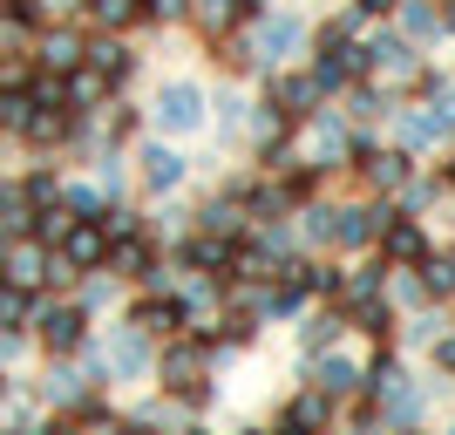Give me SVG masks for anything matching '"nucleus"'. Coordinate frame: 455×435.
<instances>
[{
	"instance_id": "nucleus-37",
	"label": "nucleus",
	"mask_w": 455,
	"mask_h": 435,
	"mask_svg": "<svg viewBox=\"0 0 455 435\" xmlns=\"http://www.w3.org/2000/svg\"><path fill=\"white\" fill-rule=\"evenodd\" d=\"M7 246H14V238H7V231H0V259H7Z\"/></svg>"
},
{
	"instance_id": "nucleus-17",
	"label": "nucleus",
	"mask_w": 455,
	"mask_h": 435,
	"mask_svg": "<svg viewBox=\"0 0 455 435\" xmlns=\"http://www.w3.org/2000/svg\"><path fill=\"white\" fill-rule=\"evenodd\" d=\"M313 102H320L313 76H279V82H272V109H279L285 123H306V116H313Z\"/></svg>"
},
{
	"instance_id": "nucleus-22",
	"label": "nucleus",
	"mask_w": 455,
	"mask_h": 435,
	"mask_svg": "<svg viewBox=\"0 0 455 435\" xmlns=\"http://www.w3.org/2000/svg\"><path fill=\"white\" fill-rule=\"evenodd\" d=\"M190 14H197V28H204V35H231L251 7H245V0H190Z\"/></svg>"
},
{
	"instance_id": "nucleus-4",
	"label": "nucleus",
	"mask_w": 455,
	"mask_h": 435,
	"mask_svg": "<svg viewBox=\"0 0 455 435\" xmlns=\"http://www.w3.org/2000/svg\"><path fill=\"white\" fill-rule=\"evenodd\" d=\"M150 367H156V347L143 341L130 320H123V326L109 334V347H102V375H109V381H143Z\"/></svg>"
},
{
	"instance_id": "nucleus-34",
	"label": "nucleus",
	"mask_w": 455,
	"mask_h": 435,
	"mask_svg": "<svg viewBox=\"0 0 455 435\" xmlns=\"http://www.w3.org/2000/svg\"><path fill=\"white\" fill-rule=\"evenodd\" d=\"M116 435H156V422H150V415H136V422H123Z\"/></svg>"
},
{
	"instance_id": "nucleus-5",
	"label": "nucleus",
	"mask_w": 455,
	"mask_h": 435,
	"mask_svg": "<svg viewBox=\"0 0 455 435\" xmlns=\"http://www.w3.org/2000/svg\"><path fill=\"white\" fill-rule=\"evenodd\" d=\"M150 109H156V123H164L171 136H190L197 123H204V89H197V82H164Z\"/></svg>"
},
{
	"instance_id": "nucleus-28",
	"label": "nucleus",
	"mask_w": 455,
	"mask_h": 435,
	"mask_svg": "<svg viewBox=\"0 0 455 435\" xmlns=\"http://www.w3.org/2000/svg\"><path fill=\"white\" fill-rule=\"evenodd\" d=\"M401 28H408V41L435 35V28H442V7H428V0H415V7H401Z\"/></svg>"
},
{
	"instance_id": "nucleus-25",
	"label": "nucleus",
	"mask_w": 455,
	"mask_h": 435,
	"mask_svg": "<svg viewBox=\"0 0 455 435\" xmlns=\"http://www.w3.org/2000/svg\"><path fill=\"white\" fill-rule=\"evenodd\" d=\"M89 14L109 28V35H123V28H136L143 20V0H89Z\"/></svg>"
},
{
	"instance_id": "nucleus-13",
	"label": "nucleus",
	"mask_w": 455,
	"mask_h": 435,
	"mask_svg": "<svg viewBox=\"0 0 455 435\" xmlns=\"http://www.w3.org/2000/svg\"><path fill=\"white\" fill-rule=\"evenodd\" d=\"M150 265H156V246L150 238H143V231H136V238H109V259H102V272H109V279H150Z\"/></svg>"
},
{
	"instance_id": "nucleus-31",
	"label": "nucleus",
	"mask_w": 455,
	"mask_h": 435,
	"mask_svg": "<svg viewBox=\"0 0 455 435\" xmlns=\"http://www.w3.org/2000/svg\"><path fill=\"white\" fill-rule=\"evenodd\" d=\"M82 313H95V306H109V279H89V286H82Z\"/></svg>"
},
{
	"instance_id": "nucleus-33",
	"label": "nucleus",
	"mask_w": 455,
	"mask_h": 435,
	"mask_svg": "<svg viewBox=\"0 0 455 435\" xmlns=\"http://www.w3.org/2000/svg\"><path fill=\"white\" fill-rule=\"evenodd\" d=\"M435 367H449V375H455V326H449V334L435 341Z\"/></svg>"
},
{
	"instance_id": "nucleus-42",
	"label": "nucleus",
	"mask_w": 455,
	"mask_h": 435,
	"mask_svg": "<svg viewBox=\"0 0 455 435\" xmlns=\"http://www.w3.org/2000/svg\"><path fill=\"white\" fill-rule=\"evenodd\" d=\"M0 388H7V375H0Z\"/></svg>"
},
{
	"instance_id": "nucleus-21",
	"label": "nucleus",
	"mask_w": 455,
	"mask_h": 435,
	"mask_svg": "<svg viewBox=\"0 0 455 435\" xmlns=\"http://www.w3.org/2000/svg\"><path fill=\"white\" fill-rule=\"evenodd\" d=\"M340 334H347V313H340V306H326V313H313V320L299 326V347H306V354H326V347H340Z\"/></svg>"
},
{
	"instance_id": "nucleus-11",
	"label": "nucleus",
	"mask_w": 455,
	"mask_h": 435,
	"mask_svg": "<svg viewBox=\"0 0 455 435\" xmlns=\"http://www.w3.org/2000/svg\"><path fill=\"white\" fill-rule=\"evenodd\" d=\"M82 68H89L102 89H123V82L136 76V55L123 48V41H89V48H82Z\"/></svg>"
},
{
	"instance_id": "nucleus-1",
	"label": "nucleus",
	"mask_w": 455,
	"mask_h": 435,
	"mask_svg": "<svg viewBox=\"0 0 455 435\" xmlns=\"http://www.w3.org/2000/svg\"><path fill=\"white\" fill-rule=\"evenodd\" d=\"M387 218H395L387 205H313L306 211V231H313L320 246H333V252H361V246L380 238Z\"/></svg>"
},
{
	"instance_id": "nucleus-2",
	"label": "nucleus",
	"mask_w": 455,
	"mask_h": 435,
	"mask_svg": "<svg viewBox=\"0 0 455 435\" xmlns=\"http://www.w3.org/2000/svg\"><path fill=\"white\" fill-rule=\"evenodd\" d=\"M204 367H211V347L197 341V334H177V341H164V354H156L150 375L164 381V395H171V401L197 408V401L211 395V388H204Z\"/></svg>"
},
{
	"instance_id": "nucleus-14",
	"label": "nucleus",
	"mask_w": 455,
	"mask_h": 435,
	"mask_svg": "<svg viewBox=\"0 0 455 435\" xmlns=\"http://www.w3.org/2000/svg\"><path fill=\"white\" fill-rule=\"evenodd\" d=\"M130 326L143 334V341H177V334H184V320H177V293H171V300H156V293H150V300H136Z\"/></svg>"
},
{
	"instance_id": "nucleus-26",
	"label": "nucleus",
	"mask_w": 455,
	"mask_h": 435,
	"mask_svg": "<svg viewBox=\"0 0 455 435\" xmlns=\"http://www.w3.org/2000/svg\"><path fill=\"white\" fill-rule=\"evenodd\" d=\"M347 150H354V143H347V130L320 116V123H313V157H320V164H340Z\"/></svg>"
},
{
	"instance_id": "nucleus-24",
	"label": "nucleus",
	"mask_w": 455,
	"mask_h": 435,
	"mask_svg": "<svg viewBox=\"0 0 455 435\" xmlns=\"http://www.w3.org/2000/svg\"><path fill=\"white\" fill-rule=\"evenodd\" d=\"M449 136V123H442L435 109H415V116H401V143L408 150H428V143H442Z\"/></svg>"
},
{
	"instance_id": "nucleus-15",
	"label": "nucleus",
	"mask_w": 455,
	"mask_h": 435,
	"mask_svg": "<svg viewBox=\"0 0 455 435\" xmlns=\"http://www.w3.org/2000/svg\"><path fill=\"white\" fill-rule=\"evenodd\" d=\"M136 164H143V190H177V184L190 177V164L171 150V143H143V157H136Z\"/></svg>"
},
{
	"instance_id": "nucleus-41",
	"label": "nucleus",
	"mask_w": 455,
	"mask_h": 435,
	"mask_svg": "<svg viewBox=\"0 0 455 435\" xmlns=\"http://www.w3.org/2000/svg\"><path fill=\"white\" fill-rule=\"evenodd\" d=\"M442 435H455V422H449V429H442Z\"/></svg>"
},
{
	"instance_id": "nucleus-35",
	"label": "nucleus",
	"mask_w": 455,
	"mask_h": 435,
	"mask_svg": "<svg viewBox=\"0 0 455 435\" xmlns=\"http://www.w3.org/2000/svg\"><path fill=\"white\" fill-rule=\"evenodd\" d=\"M387 7H401V0H361V14H387Z\"/></svg>"
},
{
	"instance_id": "nucleus-36",
	"label": "nucleus",
	"mask_w": 455,
	"mask_h": 435,
	"mask_svg": "<svg viewBox=\"0 0 455 435\" xmlns=\"http://www.w3.org/2000/svg\"><path fill=\"white\" fill-rule=\"evenodd\" d=\"M442 28H455V0H449V7H442Z\"/></svg>"
},
{
	"instance_id": "nucleus-39",
	"label": "nucleus",
	"mask_w": 455,
	"mask_h": 435,
	"mask_svg": "<svg viewBox=\"0 0 455 435\" xmlns=\"http://www.w3.org/2000/svg\"><path fill=\"white\" fill-rule=\"evenodd\" d=\"M245 7H266V0H245Z\"/></svg>"
},
{
	"instance_id": "nucleus-20",
	"label": "nucleus",
	"mask_w": 455,
	"mask_h": 435,
	"mask_svg": "<svg viewBox=\"0 0 455 435\" xmlns=\"http://www.w3.org/2000/svg\"><path fill=\"white\" fill-rule=\"evenodd\" d=\"M347 326H361L367 341H395V306H387V293H380V300H367V306H347Z\"/></svg>"
},
{
	"instance_id": "nucleus-38",
	"label": "nucleus",
	"mask_w": 455,
	"mask_h": 435,
	"mask_svg": "<svg viewBox=\"0 0 455 435\" xmlns=\"http://www.w3.org/2000/svg\"><path fill=\"white\" fill-rule=\"evenodd\" d=\"M238 435H266V429H238Z\"/></svg>"
},
{
	"instance_id": "nucleus-9",
	"label": "nucleus",
	"mask_w": 455,
	"mask_h": 435,
	"mask_svg": "<svg viewBox=\"0 0 455 435\" xmlns=\"http://www.w3.org/2000/svg\"><path fill=\"white\" fill-rule=\"evenodd\" d=\"M374 246H380V265H395V272H401V265H415L421 252H428V231H421L415 218H401V211H395V218L380 225Z\"/></svg>"
},
{
	"instance_id": "nucleus-27",
	"label": "nucleus",
	"mask_w": 455,
	"mask_h": 435,
	"mask_svg": "<svg viewBox=\"0 0 455 435\" xmlns=\"http://www.w3.org/2000/svg\"><path fill=\"white\" fill-rule=\"evenodd\" d=\"M20 197H28V211L61 205V177H55V171H28V177H20Z\"/></svg>"
},
{
	"instance_id": "nucleus-23",
	"label": "nucleus",
	"mask_w": 455,
	"mask_h": 435,
	"mask_svg": "<svg viewBox=\"0 0 455 435\" xmlns=\"http://www.w3.org/2000/svg\"><path fill=\"white\" fill-rule=\"evenodd\" d=\"M35 300H41V293H20V286L0 279V334H28V320H35Z\"/></svg>"
},
{
	"instance_id": "nucleus-3",
	"label": "nucleus",
	"mask_w": 455,
	"mask_h": 435,
	"mask_svg": "<svg viewBox=\"0 0 455 435\" xmlns=\"http://www.w3.org/2000/svg\"><path fill=\"white\" fill-rule=\"evenodd\" d=\"M28 341L48 360H68L89 347V313L76 300H35V320H28Z\"/></svg>"
},
{
	"instance_id": "nucleus-18",
	"label": "nucleus",
	"mask_w": 455,
	"mask_h": 435,
	"mask_svg": "<svg viewBox=\"0 0 455 435\" xmlns=\"http://www.w3.org/2000/svg\"><path fill=\"white\" fill-rule=\"evenodd\" d=\"M197 231H204V238H238V231H245V205H238V190L211 197V205L197 211Z\"/></svg>"
},
{
	"instance_id": "nucleus-6",
	"label": "nucleus",
	"mask_w": 455,
	"mask_h": 435,
	"mask_svg": "<svg viewBox=\"0 0 455 435\" xmlns=\"http://www.w3.org/2000/svg\"><path fill=\"white\" fill-rule=\"evenodd\" d=\"M313 395H326L333 408H340L347 395H361V360H347L340 347H326V354H313Z\"/></svg>"
},
{
	"instance_id": "nucleus-12",
	"label": "nucleus",
	"mask_w": 455,
	"mask_h": 435,
	"mask_svg": "<svg viewBox=\"0 0 455 435\" xmlns=\"http://www.w3.org/2000/svg\"><path fill=\"white\" fill-rule=\"evenodd\" d=\"M354 171H361L367 190H380V197H387V190L408 184V157H401V150H367V143H361V150H354Z\"/></svg>"
},
{
	"instance_id": "nucleus-16",
	"label": "nucleus",
	"mask_w": 455,
	"mask_h": 435,
	"mask_svg": "<svg viewBox=\"0 0 455 435\" xmlns=\"http://www.w3.org/2000/svg\"><path fill=\"white\" fill-rule=\"evenodd\" d=\"M408 272L421 279V300H435V306L455 300V252H421Z\"/></svg>"
},
{
	"instance_id": "nucleus-40",
	"label": "nucleus",
	"mask_w": 455,
	"mask_h": 435,
	"mask_svg": "<svg viewBox=\"0 0 455 435\" xmlns=\"http://www.w3.org/2000/svg\"><path fill=\"white\" fill-rule=\"evenodd\" d=\"M449 184H455V164H449Z\"/></svg>"
},
{
	"instance_id": "nucleus-19",
	"label": "nucleus",
	"mask_w": 455,
	"mask_h": 435,
	"mask_svg": "<svg viewBox=\"0 0 455 435\" xmlns=\"http://www.w3.org/2000/svg\"><path fill=\"white\" fill-rule=\"evenodd\" d=\"M299 41H306V20H292V14H272L266 28H259V48H251V55H259V61H279V55H292Z\"/></svg>"
},
{
	"instance_id": "nucleus-8",
	"label": "nucleus",
	"mask_w": 455,
	"mask_h": 435,
	"mask_svg": "<svg viewBox=\"0 0 455 435\" xmlns=\"http://www.w3.org/2000/svg\"><path fill=\"white\" fill-rule=\"evenodd\" d=\"M0 279L20 286V293H41V286H48V246L14 238V246H7V259H0Z\"/></svg>"
},
{
	"instance_id": "nucleus-32",
	"label": "nucleus",
	"mask_w": 455,
	"mask_h": 435,
	"mask_svg": "<svg viewBox=\"0 0 455 435\" xmlns=\"http://www.w3.org/2000/svg\"><path fill=\"white\" fill-rule=\"evenodd\" d=\"M354 116H387V95H374V89H354Z\"/></svg>"
},
{
	"instance_id": "nucleus-29",
	"label": "nucleus",
	"mask_w": 455,
	"mask_h": 435,
	"mask_svg": "<svg viewBox=\"0 0 455 435\" xmlns=\"http://www.w3.org/2000/svg\"><path fill=\"white\" fill-rule=\"evenodd\" d=\"M190 0H143V20H184Z\"/></svg>"
},
{
	"instance_id": "nucleus-7",
	"label": "nucleus",
	"mask_w": 455,
	"mask_h": 435,
	"mask_svg": "<svg viewBox=\"0 0 455 435\" xmlns=\"http://www.w3.org/2000/svg\"><path fill=\"white\" fill-rule=\"evenodd\" d=\"M55 259L68 265V272H102V259H109V238H102V225H68L55 238Z\"/></svg>"
},
{
	"instance_id": "nucleus-30",
	"label": "nucleus",
	"mask_w": 455,
	"mask_h": 435,
	"mask_svg": "<svg viewBox=\"0 0 455 435\" xmlns=\"http://www.w3.org/2000/svg\"><path fill=\"white\" fill-rule=\"evenodd\" d=\"M136 130V109H130V102H109V143H116V136H130Z\"/></svg>"
},
{
	"instance_id": "nucleus-10",
	"label": "nucleus",
	"mask_w": 455,
	"mask_h": 435,
	"mask_svg": "<svg viewBox=\"0 0 455 435\" xmlns=\"http://www.w3.org/2000/svg\"><path fill=\"white\" fill-rule=\"evenodd\" d=\"M82 48H89V41H82L76 28H48V35L35 41V68H41V76H76Z\"/></svg>"
}]
</instances>
